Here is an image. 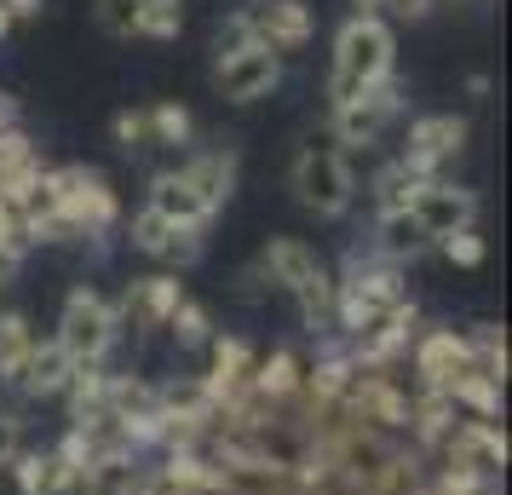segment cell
Listing matches in <instances>:
<instances>
[{"mask_svg": "<svg viewBox=\"0 0 512 495\" xmlns=\"http://www.w3.org/2000/svg\"><path fill=\"white\" fill-rule=\"evenodd\" d=\"M392 75H397V29L386 18L351 12L346 24L334 29V52H328V81H323L328 104H346V98L369 93Z\"/></svg>", "mask_w": 512, "mask_h": 495, "instance_id": "cell-1", "label": "cell"}, {"mask_svg": "<svg viewBox=\"0 0 512 495\" xmlns=\"http://www.w3.org/2000/svg\"><path fill=\"white\" fill-rule=\"evenodd\" d=\"M288 190H294V202L311 219H346L351 202H357V167H351V156L328 133H317V139H305L294 150Z\"/></svg>", "mask_w": 512, "mask_h": 495, "instance_id": "cell-2", "label": "cell"}, {"mask_svg": "<svg viewBox=\"0 0 512 495\" xmlns=\"http://www.w3.org/2000/svg\"><path fill=\"white\" fill-rule=\"evenodd\" d=\"M52 190H58V225L70 242H98L121 225V196L116 185L87 162L52 167Z\"/></svg>", "mask_w": 512, "mask_h": 495, "instance_id": "cell-3", "label": "cell"}, {"mask_svg": "<svg viewBox=\"0 0 512 495\" xmlns=\"http://www.w3.org/2000/svg\"><path fill=\"white\" fill-rule=\"evenodd\" d=\"M403 116H409V104H403V87H397V75H392V81H380V87L346 98V104H328V139L340 144L346 156L380 150L386 133H392Z\"/></svg>", "mask_w": 512, "mask_h": 495, "instance_id": "cell-4", "label": "cell"}, {"mask_svg": "<svg viewBox=\"0 0 512 495\" xmlns=\"http://www.w3.org/2000/svg\"><path fill=\"white\" fill-rule=\"evenodd\" d=\"M58 352L70 363H110L116 352V311H110V294H98L93 283H75L64 294V311H58Z\"/></svg>", "mask_w": 512, "mask_h": 495, "instance_id": "cell-5", "label": "cell"}, {"mask_svg": "<svg viewBox=\"0 0 512 495\" xmlns=\"http://www.w3.org/2000/svg\"><path fill=\"white\" fill-rule=\"evenodd\" d=\"M466 144H472V121L455 116V110H432V116H415V121H409L397 162L409 167L415 179H443V167L461 162Z\"/></svg>", "mask_w": 512, "mask_h": 495, "instance_id": "cell-6", "label": "cell"}, {"mask_svg": "<svg viewBox=\"0 0 512 495\" xmlns=\"http://www.w3.org/2000/svg\"><path fill=\"white\" fill-rule=\"evenodd\" d=\"M409 219H415V231L438 248L443 236L478 231V190L455 185V179H420L415 196H409Z\"/></svg>", "mask_w": 512, "mask_h": 495, "instance_id": "cell-7", "label": "cell"}, {"mask_svg": "<svg viewBox=\"0 0 512 495\" xmlns=\"http://www.w3.org/2000/svg\"><path fill=\"white\" fill-rule=\"evenodd\" d=\"M438 467H461V472H478V478H495L501 484V472L512 461V444L507 432L495 421H455V432L443 438V449L432 455Z\"/></svg>", "mask_w": 512, "mask_h": 495, "instance_id": "cell-8", "label": "cell"}, {"mask_svg": "<svg viewBox=\"0 0 512 495\" xmlns=\"http://www.w3.org/2000/svg\"><path fill=\"white\" fill-rule=\"evenodd\" d=\"M409 369H415V386H420V392H443L455 375H466V369H472L466 329H449V323L420 329L415 346H409Z\"/></svg>", "mask_w": 512, "mask_h": 495, "instance_id": "cell-9", "label": "cell"}, {"mask_svg": "<svg viewBox=\"0 0 512 495\" xmlns=\"http://www.w3.org/2000/svg\"><path fill=\"white\" fill-rule=\"evenodd\" d=\"M248 18H254V41L265 52H277V58L305 52L311 47V35H317V12H311V0H254Z\"/></svg>", "mask_w": 512, "mask_h": 495, "instance_id": "cell-10", "label": "cell"}, {"mask_svg": "<svg viewBox=\"0 0 512 495\" xmlns=\"http://www.w3.org/2000/svg\"><path fill=\"white\" fill-rule=\"evenodd\" d=\"M259 271H265V283L277 288V294H305V288H317L323 277H334L323 265V254L305 242V236H271L265 248H259Z\"/></svg>", "mask_w": 512, "mask_h": 495, "instance_id": "cell-11", "label": "cell"}, {"mask_svg": "<svg viewBox=\"0 0 512 495\" xmlns=\"http://www.w3.org/2000/svg\"><path fill=\"white\" fill-rule=\"evenodd\" d=\"M282 87V58L265 47H248L225 58V64H213V93L225 98V104H259V98H271Z\"/></svg>", "mask_w": 512, "mask_h": 495, "instance_id": "cell-12", "label": "cell"}, {"mask_svg": "<svg viewBox=\"0 0 512 495\" xmlns=\"http://www.w3.org/2000/svg\"><path fill=\"white\" fill-rule=\"evenodd\" d=\"M254 363H259V352L242 340V334H213V340H208V369H202V386H208V398H213V415L248 392Z\"/></svg>", "mask_w": 512, "mask_h": 495, "instance_id": "cell-13", "label": "cell"}, {"mask_svg": "<svg viewBox=\"0 0 512 495\" xmlns=\"http://www.w3.org/2000/svg\"><path fill=\"white\" fill-rule=\"evenodd\" d=\"M179 179H185L196 196H202V208L219 213L225 202L236 196V179H242V167H236V150H185V162H179Z\"/></svg>", "mask_w": 512, "mask_h": 495, "instance_id": "cell-14", "label": "cell"}, {"mask_svg": "<svg viewBox=\"0 0 512 495\" xmlns=\"http://www.w3.org/2000/svg\"><path fill=\"white\" fill-rule=\"evenodd\" d=\"M144 208L162 213L173 231H208L213 213L202 208V196L179 179V167H162V173H150V190H144Z\"/></svg>", "mask_w": 512, "mask_h": 495, "instance_id": "cell-15", "label": "cell"}, {"mask_svg": "<svg viewBox=\"0 0 512 495\" xmlns=\"http://www.w3.org/2000/svg\"><path fill=\"white\" fill-rule=\"evenodd\" d=\"M70 357L58 352V340H35V352H29V363L18 369V380H12V392L24 403H47L64 392V380H70Z\"/></svg>", "mask_w": 512, "mask_h": 495, "instance_id": "cell-16", "label": "cell"}, {"mask_svg": "<svg viewBox=\"0 0 512 495\" xmlns=\"http://www.w3.org/2000/svg\"><path fill=\"white\" fill-rule=\"evenodd\" d=\"M300 380H305V357L294 352V346H277V352H265V357L254 363L248 392H254V398H265L271 409H282V403H294Z\"/></svg>", "mask_w": 512, "mask_h": 495, "instance_id": "cell-17", "label": "cell"}, {"mask_svg": "<svg viewBox=\"0 0 512 495\" xmlns=\"http://www.w3.org/2000/svg\"><path fill=\"white\" fill-rule=\"evenodd\" d=\"M6 472H12L18 495H75V472L58 461V449H24Z\"/></svg>", "mask_w": 512, "mask_h": 495, "instance_id": "cell-18", "label": "cell"}, {"mask_svg": "<svg viewBox=\"0 0 512 495\" xmlns=\"http://www.w3.org/2000/svg\"><path fill=\"white\" fill-rule=\"evenodd\" d=\"M369 248L380 254V260H392V265H403V271H409V265H415L432 242L415 231V219H409V213H386V219H374Z\"/></svg>", "mask_w": 512, "mask_h": 495, "instance_id": "cell-19", "label": "cell"}, {"mask_svg": "<svg viewBox=\"0 0 512 495\" xmlns=\"http://www.w3.org/2000/svg\"><path fill=\"white\" fill-rule=\"evenodd\" d=\"M104 392H110V369L104 363H75L70 380H64V392H58V398L70 403V426L104 415Z\"/></svg>", "mask_w": 512, "mask_h": 495, "instance_id": "cell-20", "label": "cell"}, {"mask_svg": "<svg viewBox=\"0 0 512 495\" xmlns=\"http://www.w3.org/2000/svg\"><path fill=\"white\" fill-rule=\"evenodd\" d=\"M443 392H449V403H455L461 421H501V380L466 369V375H455Z\"/></svg>", "mask_w": 512, "mask_h": 495, "instance_id": "cell-21", "label": "cell"}, {"mask_svg": "<svg viewBox=\"0 0 512 495\" xmlns=\"http://www.w3.org/2000/svg\"><path fill=\"white\" fill-rule=\"evenodd\" d=\"M415 173L397 162V156H386V162L374 167L369 179V202H374V219H386V213H409V196H415Z\"/></svg>", "mask_w": 512, "mask_h": 495, "instance_id": "cell-22", "label": "cell"}, {"mask_svg": "<svg viewBox=\"0 0 512 495\" xmlns=\"http://www.w3.org/2000/svg\"><path fill=\"white\" fill-rule=\"evenodd\" d=\"M144 116H150V144H156V150H196V116H190L179 98L150 104Z\"/></svg>", "mask_w": 512, "mask_h": 495, "instance_id": "cell-23", "label": "cell"}, {"mask_svg": "<svg viewBox=\"0 0 512 495\" xmlns=\"http://www.w3.org/2000/svg\"><path fill=\"white\" fill-rule=\"evenodd\" d=\"M35 323H29L24 311H0V386H12L18 380V369L29 363V352H35Z\"/></svg>", "mask_w": 512, "mask_h": 495, "instance_id": "cell-24", "label": "cell"}, {"mask_svg": "<svg viewBox=\"0 0 512 495\" xmlns=\"http://www.w3.org/2000/svg\"><path fill=\"white\" fill-rule=\"evenodd\" d=\"M466 352H472V375H489L507 386V334L495 323H472L466 329Z\"/></svg>", "mask_w": 512, "mask_h": 495, "instance_id": "cell-25", "label": "cell"}, {"mask_svg": "<svg viewBox=\"0 0 512 495\" xmlns=\"http://www.w3.org/2000/svg\"><path fill=\"white\" fill-rule=\"evenodd\" d=\"M185 0H144L139 6V41H179L185 35Z\"/></svg>", "mask_w": 512, "mask_h": 495, "instance_id": "cell-26", "label": "cell"}, {"mask_svg": "<svg viewBox=\"0 0 512 495\" xmlns=\"http://www.w3.org/2000/svg\"><path fill=\"white\" fill-rule=\"evenodd\" d=\"M173 236H179V231L167 225L162 213H150V208H139L133 219H127V248H133V254H144V260H162Z\"/></svg>", "mask_w": 512, "mask_h": 495, "instance_id": "cell-27", "label": "cell"}, {"mask_svg": "<svg viewBox=\"0 0 512 495\" xmlns=\"http://www.w3.org/2000/svg\"><path fill=\"white\" fill-rule=\"evenodd\" d=\"M248 47H259V41H254V18H248V6H242V12H225V18L213 24V35H208L213 64H225V58H236V52H248Z\"/></svg>", "mask_w": 512, "mask_h": 495, "instance_id": "cell-28", "label": "cell"}, {"mask_svg": "<svg viewBox=\"0 0 512 495\" xmlns=\"http://www.w3.org/2000/svg\"><path fill=\"white\" fill-rule=\"evenodd\" d=\"M167 340H173L179 352H196V346H208V340H213V317H208V306H196V300L185 294V306L167 317Z\"/></svg>", "mask_w": 512, "mask_h": 495, "instance_id": "cell-29", "label": "cell"}, {"mask_svg": "<svg viewBox=\"0 0 512 495\" xmlns=\"http://www.w3.org/2000/svg\"><path fill=\"white\" fill-rule=\"evenodd\" d=\"M41 144L29 139L24 121H12V127H0V179H12V173H24V167H41Z\"/></svg>", "mask_w": 512, "mask_h": 495, "instance_id": "cell-30", "label": "cell"}, {"mask_svg": "<svg viewBox=\"0 0 512 495\" xmlns=\"http://www.w3.org/2000/svg\"><path fill=\"white\" fill-rule=\"evenodd\" d=\"M139 6L144 0H93V24L110 41H139Z\"/></svg>", "mask_w": 512, "mask_h": 495, "instance_id": "cell-31", "label": "cell"}, {"mask_svg": "<svg viewBox=\"0 0 512 495\" xmlns=\"http://www.w3.org/2000/svg\"><path fill=\"white\" fill-rule=\"evenodd\" d=\"M110 139H116L127 156H133V150H150V116H144V110H133V104H127V110H116V116H110Z\"/></svg>", "mask_w": 512, "mask_h": 495, "instance_id": "cell-32", "label": "cell"}, {"mask_svg": "<svg viewBox=\"0 0 512 495\" xmlns=\"http://www.w3.org/2000/svg\"><path fill=\"white\" fill-rule=\"evenodd\" d=\"M438 254L449 265H461V271H478V265H484V254H489V242L478 231H455V236H443V242H438Z\"/></svg>", "mask_w": 512, "mask_h": 495, "instance_id": "cell-33", "label": "cell"}, {"mask_svg": "<svg viewBox=\"0 0 512 495\" xmlns=\"http://www.w3.org/2000/svg\"><path fill=\"white\" fill-rule=\"evenodd\" d=\"M0 254H12V260H29V254H35L29 219L18 208H6V202H0Z\"/></svg>", "mask_w": 512, "mask_h": 495, "instance_id": "cell-34", "label": "cell"}, {"mask_svg": "<svg viewBox=\"0 0 512 495\" xmlns=\"http://www.w3.org/2000/svg\"><path fill=\"white\" fill-rule=\"evenodd\" d=\"M24 415L18 409H0V467H12L18 455H24Z\"/></svg>", "mask_w": 512, "mask_h": 495, "instance_id": "cell-35", "label": "cell"}, {"mask_svg": "<svg viewBox=\"0 0 512 495\" xmlns=\"http://www.w3.org/2000/svg\"><path fill=\"white\" fill-rule=\"evenodd\" d=\"M438 0H380V18L386 24H426Z\"/></svg>", "mask_w": 512, "mask_h": 495, "instance_id": "cell-36", "label": "cell"}, {"mask_svg": "<svg viewBox=\"0 0 512 495\" xmlns=\"http://www.w3.org/2000/svg\"><path fill=\"white\" fill-rule=\"evenodd\" d=\"M236 294H242V300H265V294H271V283H265V271H259V260L236 271Z\"/></svg>", "mask_w": 512, "mask_h": 495, "instance_id": "cell-37", "label": "cell"}, {"mask_svg": "<svg viewBox=\"0 0 512 495\" xmlns=\"http://www.w3.org/2000/svg\"><path fill=\"white\" fill-rule=\"evenodd\" d=\"M0 6H6V18H12V24H35V18L47 12V0H0Z\"/></svg>", "mask_w": 512, "mask_h": 495, "instance_id": "cell-38", "label": "cell"}, {"mask_svg": "<svg viewBox=\"0 0 512 495\" xmlns=\"http://www.w3.org/2000/svg\"><path fill=\"white\" fill-rule=\"evenodd\" d=\"M18 271H24V260H12V254H0V288L18 283Z\"/></svg>", "mask_w": 512, "mask_h": 495, "instance_id": "cell-39", "label": "cell"}, {"mask_svg": "<svg viewBox=\"0 0 512 495\" xmlns=\"http://www.w3.org/2000/svg\"><path fill=\"white\" fill-rule=\"evenodd\" d=\"M489 87H495L489 75H466V93H472V98H489Z\"/></svg>", "mask_w": 512, "mask_h": 495, "instance_id": "cell-40", "label": "cell"}, {"mask_svg": "<svg viewBox=\"0 0 512 495\" xmlns=\"http://www.w3.org/2000/svg\"><path fill=\"white\" fill-rule=\"evenodd\" d=\"M351 12H363V18H380V0H351Z\"/></svg>", "mask_w": 512, "mask_h": 495, "instance_id": "cell-41", "label": "cell"}, {"mask_svg": "<svg viewBox=\"0 0 512 495\" xmlns=\"http://www.w3.org/2000/svg\"><path fill=\"white\" fill-rule=\"evenodd\" d=\"M6 35H12V18H6V6H0V41H6Z\"/></svg>", "mask_w": 512, "mask_h": 495, "instance_id": "cell-42", "label": "cell"}, {"mask_svg": "<svg viewBox=\"0 0 512 495\" xmlns=\"http://www.w3.org/2000/svg\"><path fill=\"white\" fill-rule=\"evenodd\" d=\"M438 6H472V0H438Z\"/></svg>", "mask_w": 512, "mask_h": 495, "instance_id": "cell-43", "label": "cell"}]
</instances>
